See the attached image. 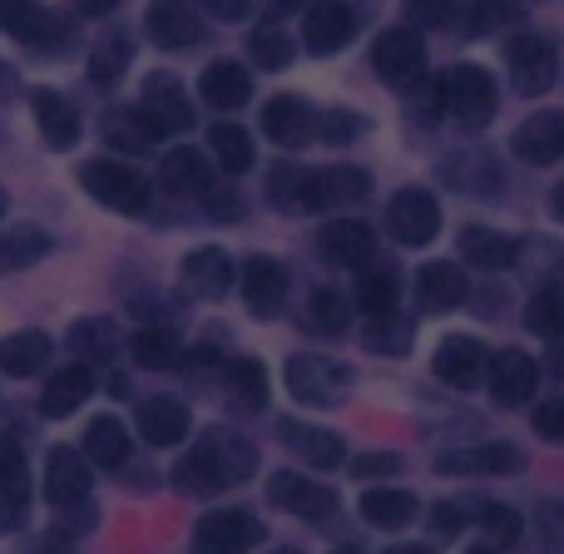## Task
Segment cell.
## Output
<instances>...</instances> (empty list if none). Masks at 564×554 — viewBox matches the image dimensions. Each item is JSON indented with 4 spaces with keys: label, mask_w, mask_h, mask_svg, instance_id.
Masks as SVG:
<instances>
[{
    "label": "cell",
    "mask_w": 564,
    "mask_h": 554,
    "mask_svg": "<svg viewBox=\"0 0 564 554\" xmlns=\"http://www.w3.org/2000/svg\"><path fill=\"white\" fill-rule=\"evenodd\" d=\"M371 194V174L357 164H327V169H302L278 164L268 174V204L278 214H327V208H351Z\"/></svg>",
    "instance_id": "obj_1"
},
{
    "label": "cell",
    "mask_w": 564,
    "mask_h": 554,
    "mask_svg": "<svg viewBox=\"0 0 564 554\" xmlns=\"http://www.w3.org/2000/svg\"><path fill=\"white\" fill-rule=\"evenodd\" d=\"M258 470V446L238 431H204L194 446L178 456L174 486L184 496H224V490L253 480Z\"/></svg>",
    "instance_id": "obj_2"
},
{
    "label": "cell",
    "mask_w": 564,
    "mask_h": 554,
    "mask_svg": "<svg viewBox=\"0 0 564 554\" xmlns=\"http://www.w3.org/2000/svg\"><path fill=\"white\" fill-rule=\"evenodd\" d=\"M0 35L40 59H59L79 45V15L50 10L40 0H0Z\"/></svg>",
    "instance_id": "obj_3"
},
{
    "label": "cell",
    "mask_w": 564,
    "mask_h": 554,
    "mask_svg": "<svg viewBox=\"0 0 564 554\" xmlns=\"http://www.w3.org/2000/svg\"><path fill=\"white\" fill-rule=\"evenodd\" d=\"M79 188L95 198L99 208L124 218H144L154 208V184H149L144 169H134L129 159H89L79 169Z\"/></svg>",
    "instance_id": "obj_4"
},
{
    "label": "cell",
    "mask_w": 564,
    "mask_h": 554,
    "mask_svg": "<svg viewBox=\"0 0 564 554\" xmlns=\"http://www.w3.org/2000/svg\"><path fill=\"white\" fill-rule=\"evenodd\" d=\"M431 99H436V109L446 119H456V124H466V129H480V124H490V115H496L500 89H496V79H490L486 65L460 59V65H451L446 75L436 79Z\"/></svg>",
    "instance_id": "obj_5"
},
{
    "label": "cell",
    "mask_w": 564,
    "mask_h": 554,
    "mask_svg": "<svg viewBox=\"0 0 564 554\" xmlns=\"http://www.w3.org/2000/svg\"><path fill=\"white\" fill-rule=\"evenodd\" d=\"M282 387H288V397L297 401V406H312V411H327L337 406V401H347L351 391V367H341V361L332 357H288V367H282Z\"/></svg>",
    "instance_id": "obj_6"
},
{
    "label": "cell",
    "mask_w": 564,
    "mask_h": 554,
    "mask_svg": "<svg viewBox=\"0 0 564 554\" xmlns=\"http://www.w3.org/2000/svg\"><path fill=\"white\" fill-rule=\"evenodd\" d=\"M268 500H273L282 515L302 520V525H327V520H337V510H341L337 490L312 480V476H297V470L268 476Z\"/></svg>",
    "instance_id": "obj_7"
},
{
    "label": "cell",
    "mask_w": 564,
    "mask_h": 554,
    "mask_svg": "<svg viewBox=\"0 0 564 554\" xmlns=\"http://www.w3.org/2000/svg\"><path fill=\"white\" fill-rule=\"evenodd\" d=\"M89 490H95V466H89L85 450L50 446L45 476H40V496H45L55 510H79V506H89Z\"/></svg>",
    "instance_id": "obj_8"
},
{
    "label": "cell",
    "mask_w": 564,
    "mask_h": 554,
    "mask_svg": "<svg viewBox=\"0 0 564 554\" xmlns=\"http://www.w3.org/2000/svg\"><path fill=\"white\" fill-rule=\"evenodd\" d=\"M506 65H510L516 89L530 99V95H545V89L560 79V50H555V40L550 35L520 30V35L506 45Z\"/></svg>",
    "instance_id": "obj_9"
},
{
    "label": "cell",
    "mask_w": 564,
    "mask_h": 554,
    "mask_svg": "<svg viewBox=\"0 0 564 554\" xmlns=\"http://www.w3.org/2000/svg\"><path fill=\"white\" fill-rule=\"evenodd\" d=\"M371 69H377L387 85H416L426 75V40L411 25H391L371 40Z\"/></svg>",
    "instance_id": "obj_10"
},
{
    "label": "cell",
    "mask_w": 564,
    "mask_h": 554,
    "mask_svg": "<svg viewBox=\"0 0 564 554\" xmlns=\"http://www.w3.org/2000/svg\"><path fill=\"white\" fill-rule=\"evenodd\" d=\"M387 233L401 248H426L441 238V204L431 188H401L387 204Z\"/></svg>",
    "instance_id": "obj_11"
},
{
    "label": "cell",
    "mask_w": 564,
    "mask_h": 554,
    "mask_svg": "<svg viewBox=\"0 0 564 554\" xmlns=\"http://www.w3.org/2000/svg\"><path fill=\"white\" fill-rule=\"evenodd\" d=\"M238 292H243V307L253 317H278L288 307V292H292V273L268 253H253L243 268H238Z\"/></svg>",
    "instance_id": "obj_12"
},
{
    "label": "cell",
    "mask_w": 564,
    "mask_h": 554,
    "mask_svg": "<svg viewBox=\"0 0 564 554\" xmlns=\"http://www.w3.org/2000/svg\"><path fill=\"white\" fill-rule=\"evenodd\" d=\"M95 367L89 361H65V367H50L45 371V387H40V397H35V411L45 421H65V416H75L79 406H85L89 397H95Z\"/></svg>",
    "instance_id": "obj_13"
},
{
    "label": "cell",
    "mask_w": 564,
    "mask_h": 554,
    "mask_svg": "<svg viewBox=\"0 0 564 554\" xmlns=\"http://www.w3.org/2000/svg\"><path fill=\"white\" fill-rule=\"evenodd\" d=\"M486 367H490V351L480 347V337H470V332H451V337H441L436 357H431L436 381H446L451 391H476L480 381H486Z\"/></svg>",
    "instance_id": "obj_14"
},
{
    "label": "cell",
    "mask_w": 564,
    "mask_h": 554,
    "mask_svg": "<svg viewBox=\"0 0 564 554\" xmlns=\"http://www.w3.org/2000/svg\"><path fill=\"white\" fill-rule=\"evenodd\" d=\"M268 530L253 510H214L194 525V545L208 550V554H243L253 545H263Z\"/></svg>",
    "instance_id": "obj_15"
},
{
    "label": "cell",
    "mask_w": 564,
    "mask_h": 554,
    "mask_svg": "<svg viewBox=\"0 0 564 554\" xmlns=\"http://www.w3.org/2000/svg\"><path fill=\"white\" fill-rule=\"evenodd\" d=\"M357 40V10L351 0H312L302 15V45L312 55H341Z\"/></svg>",
    "instance_id": "obj_16"
},
{
    "label": "cell",
    "mask_w": 564,
    "mask_h": 554,
    "mask_svg": "<svg viewBox=\"0 0 564 554\" xmlns=\"http://www.w3.org/2000/svg\"><path fill=\"white\" fill-rule=\"evenodd\" d=\"M30 115H35V129L40 139H45L55 154H69V149L79 144V134H85V119H79V105L69 95H59V89L40 85L30 89Z\"/></svg>",
    "instance_id": "obj_17"
},
{
    "label": "cell",
    "mask_w": 564,
    "mask_h": 554,
    "mask_svg": "<svg viewBox=\"0 0 564 554\" xmlns=\"http://www.w3.org/2000/svg\"><path fill=\"white\" fill-rule=\"evenodd\" d=\"M535 387H540V367H535V357L530 351H496L490 357V367H486V391H490V401H496L500 411H516V406H525L530 397H535Z\"/></svg>",
    "instance_id": "obj_18"
},
{
    "label": "cell",
    "mask_w": 564,
    "mask_h": 554,
    "mask_svg": "<svg viewBox=\"0 0 564 554\" xmlns=\"http://www.w3.org/2000/svg\"><path fill=\"white\" fill-rule=\"evenodd\" d=\"M178 282H184L188 297L218 302V297H228V292H234L238 268H234V258H228L218 243H204V248H194V253H184V263H178Z\"/></svg>",
    "instance_id": "obj_19"
},
{
    "label": "cell",
    "mask_w": 564,
    "mask_h": 554,
    "mask_svg": "<svg viewBox=\"0 0 564 554\" xmlns=\"http://www.w3.org/2000/svg\"><path fill=\"white\" fill-rule=\"evenodd\" d=\"M441 476H520L525 470V450L510 441H480V446L446 450L436 460Z\"/></svg>",
    "instance_id": "obj_20"
},
{
    "label": "cell",
    "mask_w": 564,
    "mask_h": 554,
    "mask_svg": "<svg viewBox=\"0 0 564 554\" xmlns=\"http://www.w3.org/2000/svg\"><path fill=\"white\" fill-rule=\"evenodd\" d=\"M144 35L154 40L159 50H194L198 40H204V20H198V10L188 6V0H149L144 10Z\"/></svg>",
    "instance_id": "obj_21"
},
{
    "label": "cell",
    "mask_w": 564,
    "mask_h": 554,
    "mask_svg": "<svg viewBox=\"0 0 564 554\" xmlns=\"http://www.w3.org/2000/svg\"><path fill=\"white\" fill-rule=\"evenodd\" d=\"M134 426H139V441L154 450H169V446H184L188 431H194V416L178 397H144L134 411Z\"/></svg>",
    "instance_id": "obj_22"
},
{
    "label": "cell",
    "mask_w": 564,
    "mask_h": 554,
    "mask_svg": "<svg viewBox=\"0 0 564 554\" xmlns=\"http://www.w3.org/2000/svg\"><path fill=\"white\" fill-rule=\"evenodd\" d=\"M139 105L154 115V124L164 129V134H184V129H194V99H188V89L178 85V75H169V69L144 75Z\"/></svg>",
    "instance_id": "obj_23"
},
{
    "label": "cell",
    "mask_w": 564,
    "mask_h": 554,
    "mask_svg": "<svg viewBox=\"0 0 564 554\" xmlns=\"http://www.w3.org/2000/svg\"><path fill=\"white\" fill-rule=\"evenodd\" d=\"M214 159L204 149H188V144H174L164 159H159V188L174 198H204L214 188Z\"/></svg>",
    "instance_id": "obj_24"
},
{
    "label": "cell",
    "mask_w": 564,
    "mask_h": 554,
    "mask_svg": "<svg viewBox=\"0 0 564 554\" xmlns=\"http://www.w3.org/2000/svg\"><path fill=\"white\" fill-rule=\"evenodd\" d=\"M317 258L332 268H361L377 258V233L361 218H332L317 233Z\"/></svg>",
    "instance_id": "obj_25"
},
{
    "label": "cell",
    "mask_w": 564,
    "mask_h": 554,
    "mask_svg": "<svg viewBox=\"0 0 564 554\" xmlns=\"http://www.w3.org/2000/svg\"><path fill=\"white\" fill-rule=\"evenodd\" d=\"M50 357H55V337L40 327H20L0 337V377H10V381L45 377Z\"/></svg>",
    "instance_id": "obj_26"
},
{
    "label": "cell",
    "mask_w": 564,
    "mask_h": 554,
    "mask_svg": "<svg viewBox=\"0 0 564 554\" xmlns=\"http://www.w3.org/2000/svg\"><path fill=\"white\" fill-rule=\"evenodd\" d=\"M99 134H105V144L115 149V154H149L154 144H164V129L154 124V115H149L144 105H119V109H105V124H99Z\"/></svg>",
    "instance_id": "obj_27"
},
{
    "label": "cell",
    "mask_w": 564,
    "mask_h": 554,
    "mask_svg": "<svg viewBox=\"0 0 564 554\" xmlns=\"http://www.w3.org/2000/svg\"><path fill=\"white\" fill-rule=\"evenodd\" d=\"M516 159H525L530 169H550L564 159V109H545V115H530L525 124L510 134Z\"/></svg>",
    "instance_id": "obj_28"
},
{
    "label": "cell",
    "mask_w": 564,
    "mask_h": 554,
    "mask_svg": "<svg viewBox=\"0 0 564 554\" xmlns=\"http://www.w3.org/2000/svg\"><path fill=\"white\" fill-rule=\"evenodd\" d=\"M198 99L208 109H218V115H234V109H243L253 99V69L243 59H214L198 75Z\"/></svg>",
    "instance_id": "obj_29"
},
{
    "label": "cell",
    "mask_w": 564,
    "mask_h": 554,
    "mask_svg": "<svg viewBox=\"0 0 564 554\" xmlns=\"http://www.w3.org/2000/svg\"><path fill=\"white\" fill-rule=\"evenodd\" d=\"M278 441L292 450L297 460H307L312 470H337L347 460V446H341L337 431L312 426V421H278Z\"/></svg>",
    "instance_id": "obj_30"
},
{
    "label": "cell",
    "mask_w": 564,
    "mask_h": 554,
    "mask_svg": "<svg viewBox=\"0 0 564 554\" xmlns=\"http://www.w3.org/2000/svg\"><path fill=\"white\" fill-rule=\"evenodd\" d=\"M297 327L307 332V337H322V341L347 337V332H351V297L322 282V287H312L307 302H302Z\"/></svg>",
    "instance_id": "obj_31"
},
{
    "label": "cell",
    "mask_w": 564,
    "mask_h": 554,
    "mask_svg": "<svg viewBox=\"0 0 564 554\" xmlns=\"http://www.w3.org/2000/svg\"><path fill=\"white\" fill-rule=\"evenodd\" d=\"M312 129H317V115L302 95H273L263 105V134L278 149H302L312 139Z\"/></svg>",
    "instance_id": "obj_32"
},
{
    "label": "cell",
    "mask_w": 564,
    "mask_h": 554,
    "mask_svg": "<svg viewBox=\"0 0 564 554\" xmlns=\"http://www.w3.org/2000/svg\"><path fill=\"white\" fill-rule=\"evenodd\" d=\"M184 337H178L174 322H144V327L129 337V357L139 371H174L184 367Z\"/></svg>",
    "instance_id": "obj_33"
},
{
    "label": "cell",
    "mask_w": 564,
    "mask_h": 554,
    "mask_svg": "<svg viewBox=\"0 0 564 554\" xmlns=\"http://www.w3.org/2000/svg\"><path fill=\"white\" fill-rule=\"evenodd\" d=\"M466 297H470V278L460 273V263H451V258L426 263L416 273V307L421 312H456Z\"/></svg>",
    "instance_id": "obj_34"
},
{
    "label": "cell",
    "mask_w": 564,
    "mask_h": 554,
    "mask_svg": "<svg viewBox=\"0 0 564 554\" xmlns=\"http://www.w3.org/2000/svg\"><path fill=\"white\" fill-rule=\"evenodd\" d=\"M421 515V500L411 496V490H401V486H367L361 490V520H367L371 530H406L411 520Z\"/></svg>",
    "instance_id": "obj_35"
},
{
    "label": "cell",
    "mask_w": 564,
    "mask_h": 554,
    "mask_svg": "<svg viewBox=\"0 0 564 554\" xmlns=\"http://www.w3.org/2000/svg\"><path fill=\"white\" fill-rule=\"evenodd\" d=\"M460 258L470 268H480V273H510L520 263V243L510 233L470 224V228H460Z\"/></svg>",
    "instance_id": "obj_36"
},
{
    "label": "cell",
    "mask_w": 564,
    "mask_h": 554,
    "mask_svg": "<svg viewBox=\"0 0 564 554\" xmlns=\"http://www.w3.org/2000/svg\"><path fill=\"white\" fill-rule=\"evenodd\" d=\"M79 450L89 456L95 470H124L129 456H134V436H129V426L119 416H95L85 426V446Z\"/></svg>",
    "instance_id": "obj_37"
},
{
    "label": "cell",
    "mask_w": 564,
    "mask_h": 554,
    "mask_svg": "<svg viewBox=\"0 0 564 554\" xmlns=\"http://www.w3.org/2000/svg\"><path fill=\"white\" fill-rule=\"evenodd\" d=\"M65 347H69V357L89 361V367H105V361L119 357L124 337H119L115 317H75L65 332Z\"/></svg>",
    "instance_id": "obj_38"
},
{
    "label": "cell",
    "mask_w": 564,
    "mask_h": 554,
    "mask_svg": "<svg viewBox=\"0 0 564 554\" xmlns=\"http://www.w3.org/2000/svg\"><path fill=\"white\" fill-rule=\"evenodd\" d=\"M208 159H214V169H218V174H228V178H243L248 169L258 164L253 134H248L243 124H234V119H218V124L208 129Z\"/></svg>",
    "instance_id": "obj_39"
},
{
    "label": "cell",
    "mask_w": 564,
    "mask_h": 554,
    "mask_svg": "<svg viewBox=\"0 0 564 554\" xmlns=\"http://www.w3.org/2000/svg\"><path fill=\"white\" fill-rule=\"evenodd\" d=\"M129 65H134V35H124V30H109V35H99L95 50H89L85 79L95 89H115L119 79L129 75Z\"/></svg>",
    "instance_id": "obj_40"
},
{
    "label": "cell",
    "mask_w": 564,
    "mask_h": 554,
    "mask_svg": "<svg viewBox=\"0 0 564 554\" xmlns=\"http://www.w3.org/2000/svg\"><path fill=\"white\" fill-rule=\"evenodd\" d=\"M50 248H55V238H50L45 228H35V224L6 228V233H0V278H15V273H25V268L45 263Z\"/></svg>",
    "instance_id": "obj_41"
},
{
    "label": "cell",
    "mask_w": 564,
    "mask_h": 554,
    "mask_svg": "<svg viewBox=\"0 0 564 554\" xmlns=\"http://www.w3.org/2000/svg\"><path fill=\"white\" fill-rule=\"evenodd\" d=\"M411 341H416V322L406 317L401 307L391 312H377V317H367V327H361V347L371 351V357H406Z\"/></svg>",
    "instance_id": "obj_42"
},
{
    "label": "cell",
    "mask_w": 564,
    "mask_h": 554,
    "mask_svg": "<svg viewBox=\"0 0 564 554\" xmlns=\"http://www.w3.org/2000/svg\"><path fill=\"white\" fill-rule=\"evenodd\" d=\"M218 377H224V391L234 406H243V411L268 406V367L258 357H228Z\"/></svg>",
    "instance_id": "obj_43"
},
{
    "label": "cell",
    "mask_w": 564,
    "mask_h": 554,
    "mask_svg": "<svg viewBox=\"0 0 564 554\" xmlns=\"http://www.w3.org/2000/svg\"><path fill=\"white\" fill-rule=\"evenodd\" d=\"M401 302V268L391 263H361L357 268V307L367 312V317H377V312H391Z\"/></svg>",
    "instance_id": "obj_44"
},
{
    "label": "cell",
    "mask_w": 564,
    "mask_h": 554,
    "mask_svg": "<svg viewBox=\"0 0 564 554\" xmlns=\"http://www.w3.org/2000/svg\"><path fill=\"white\" fill-rule=\"evenodd\" d=\"M525 327L545 341L564 337V282H545V287L530 292L525 302Z\"/></svg>",
    "instance_id": "obj_45"
},
{
    "label": "cell",
    "mask_w": 564,
    "mask_h": 554,
    "mask_svg": "<svg viewBox=\"0 0 564 554\" xmlns=\"http://www.w3.org/2000/svg\"><path fill=\"white\" fill-rule=\"evenodd\" d=\"M476 525H480V540H486L490 550H510L525 540V515L500 506V500H486V506L476 510Z\"/></svg>",
    "instance_id": "obj_46"
},
{
    "label": "cell",
    "mask_w": 564,
    "mask_h": 554,
    "mask_svg": "<svg viewBox=\"0 0 564 554\" xmlns=\"http://www.w3.org/2000/svg\"><path fill=\"white\" fill-rule=\"evenodd\" d=\"M292 55H297V45H292V35L278 20H268V25H258L253 35H248V59H253L258 69H288Z\"/></svg>",
    "instance_id": "obj_47"
},
{
    "label": "cell",
    "mask_w": 564,
    "mask_h": 554,
    "mask_svg": "<svg viewBox=\"0 0 564 554\" xmlns=\"http://www.w3.org/2000/svg\"><path fill=\"white\" fill-rule=\"evenodd\" d=\"M361 134H367V119L357 109H327V115H317V129H312V139H322L327 149H347Z\"/></svg>",
    "instance_id": "obj_48"
},
{
    "label": "cell",
    "mask_w": 564,
    "mask_h": 554,
    "mask_svg": "<svg viewBox=\"0 0 564 554\" xmlns=\"http://www.w3.org/2000/svg\"><path fill=\"white\" fill-rule=\"evenodd\" d=\"M520 0H470V10H466V30L470 35H486V30H506V25H516L520 20Z\"/></svg>",
    "instance_id": "obj_49"
},
{
    "label": "cell",
    "mask_w": 564,
    "mask_h": 554,
    "mask_svg": "<svg viewBox=\"0 0 564 554\" xmlns=\"http://www.w3.org/2000/svg\"><path fill=\"white\" fill-rule=\"evenodd\" d=\"M446 178L456 188H470V194H490V188H500V169L490 164L486 154H460L456 169L446 164Z\"/></svg>",
    "instance_id": "obj_50"
},
{
    "label": "cell",
    "mask_w": 564,
    "mask_h": 554,
    "mask_svg": "<svg viewBox=\"0 0 564 554\" xmlns=\"http://www.w3.org/2000/svg\"><path fill=\"white\" fill-rule=\"evenodd\" d=\"M0 486H15V490H35L30 486V456L15 436H0Z\"/></svg>",
    "instance_id": "obj_51"
},
{
    "label": "cell",
    "mask_w": 564,
    "mask_h": 554,
    "mask_svg": "<svg viewBox=\"0 0 564 554\" xmlns=\"http://www.w3.org/2000/svg\"><path fill=\"white\" fill-rule=\"evenodd\" d=\"M466 525H470V515H466L460 500H441V506H431V535L436 540H460Z\"/></svg>",
    "instance_id": "obj_52"
},
{
    "label": "cell",
    "mask_w": 564,
    "mask_h": 554,
    "mask_svg": "<svg viewBox=\"0 0 564 554\" xmlns=\"http://www.w3.org/2000/svg\"><path fill=\"white\" fill-rule=\"evenodd\" d=\"M30 496L35 490H15V486H0V535H15L30 515Z\"/></svg>",
    "instance_id": "obj_53"
},
{
    "label": "cell",
    "mask_w": 564,
    "mask_h": 554,
    "mask_svg": "<svg viewBox=\"0 0 564 554\" xmlns=\"http://www.w3.org/2000/svg\"><path fill=\"white\" fill-rule=\"evenodd\" d=\"M456 6L460 0H406V15L416 20L421 30H441L456 20Z\"/></svg>",
    "instance_id": "obj_54"
},
{
    "label": "cell",
    "mask_w": 564,
    "mask_h": 554,
    "mask_svg": "<svg viewBox=\"0 0 564 554\" xmlns=\"http://www.w3.org/2000/svg\"><path fill=\"white\" fill-rule=\"evenodd\" d=\"M530 421H535V431H540L545 441L564 446V397H545L535 411H530Z\"/></svg>",
    "instance_id": "obj_55"
},
{
    "label": "cell",
    "mask_w": 564,
    "mask_h": 554,
    "mask_svg": "<svg viewBox=\"0 0 564 554\" xmlns=\"http://www.w3.org/2000/svg\"><path fill=\"white\" fill-rule=\"evenodd\" d=\"M351 476H357V480H387V476H401V456H391V450H367V456L351 460Z\"/></svg>",
    "instance_id": "obj_56"
},
{
    "label": "cell",
    "mask_w": 564,
    "mask_h": 554,
    "mask_svg": "<svg viewBox=\"0 0 564 554\" xmlns=\"http://www.w3.org/2000/svg\"><path fill=\"white\" fill-rule=\"evenodd\" d=\"M204 214L214 218V224H238V218H243V198H238L234 188H208V194H204Z\"/></svg>",
    "instance_id": "obj_57"
},
{
    "label": "cell",
    "mask_w": 564,
    "mask_h": 554,
    "mask_svg": "<svg viewBox=\"0 0 564 554\" xmlns=\"http://www.w3.org/2000/svg\"><path fill=\"white\" fill-rule=\"evenodd\" d=\"M204 10L214 20H228V25H238V20L253 15V0H204Z\"/></svg>",
    "instance_id": "obj_58"
},
{
    "label": "cell",
    "mask_w": 564,
    "mask_h": 554,
    "mask_svg": "<svg viewBox=\"0 0 564 554\" xmlns=\"http://www.w3.org/2000/svg\"><path fill=\"white\" fill-rule=\"evenodd\" d=\"M119 6H124V0H75V15H85V20H105V15H115Z\"/></svg>",
    "instance_id": "obj_59"
},
{
    "label": "cell",
    "mask_w": 564,
    "mask_h": 554,
    "mask_svg": "<svg viewBox=\"0 0 564 554\" xmlns=\"http://www.w3.org/2000/svg\"><path fill=\"white\" fill-rule=\"evenodd\" d=\"M268 6V20H282V15H292V10H302L307 0H263Z\"/></svg>",
    "instance_id": "obj_60"
},
{
    "label": "cell",
    "mask_w": 564,
    "mask_h": 554,
    "mask_svg": "<svg viewBox=\"0 0 564 554\" xmlns=\"http://www.w3.org/2000/svg\"><path fill=\"white\" fill-rule=\"evenodd\" d=\"M10 95H15V65L0 59V99H10Z\"/></svg>",
    "instance_id": "obj_61"
},
{
    "label": "cell",
    "mask_w": 564,
    "mask_h": 554,
    "mask_svg": "<svg viewBox=\"0 0 564 554\" xmlns=\"http://www.w3.org/2000/svg\"><path fill=\"white\" fill-rule=\"evenodd\" d=\"M550 377H560V381H564V337L555 341V351H550Z\"/></svg>",
    "instance_id": "obj_62"
},
{
    "label": "cell",
    "mask_w": 564,
    "mask_h": 554,
    "mask_svg": "<svg viewBox=\"0 0 564 554\" xmlns=\"http://www.w3.org/2000/svg\"><path fill=\"white\" fill-rule=\"evenodd\" d=\"M555 218L564 224V178H560V188H555Z\"/></svg>",
    "instance_id": "obj_63"
},
{
    "label": "cell",
    "mask_w": 564,
    "mask_h": 554,
    "mask_svg": "<svg viewBox=\"0 0 564 554\" xmlns=\"http://www.w3.org/2000/svg\"><path fill=\"white\" fill-rule=\"evenodd\" d=\"M6 208H10V198H6V188H0V218H6Z\"/></svg>",
    "instance_id": "obj_64"
}]
</instances>
